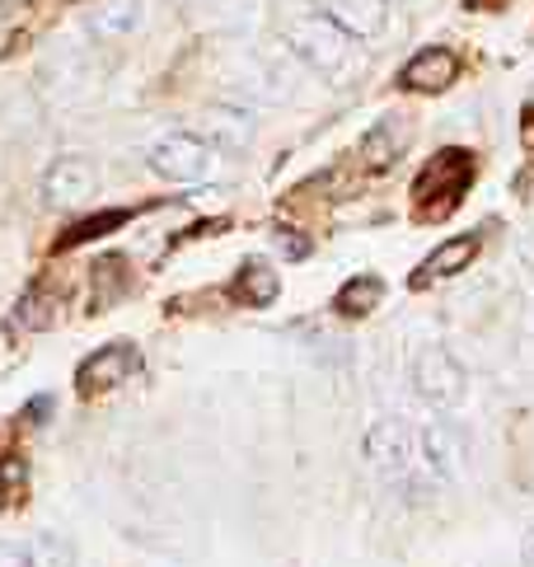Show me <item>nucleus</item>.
<instances>
[{"mask_svg":"<svg viewBox=\"0 0 534 567\" xmlns=\"http://www.w3.org/2000/svg\"><path fill=\"white\" fill-rule=\"evenodd\" d=\"M366 460L399 493H432V487H446L454 479L460 450H454V441L441 427H417V422H403V418H385L366 436Z\"/></svg>","mask_w":534,"mask_h":567,"instance_id":"f257e3e1","label":"nucleus"},{"mask_svg":"<svg viewBox=\"0 0 534 567\" xmlns=\"http://www.w3.org/2000/svg\"><path fill=\"white\" fill-rule=\"evenodd\" d=\"M287 47L301 61H310V67H319V71H342L348 67V52H352V43L348 34L328 20H319V14H291L287 20Z\"/></svg>","mask_w":534,"mask_h":567,"instance_id":"f03ea898","label":"nucleus"},{"mask_svg":"<svg viewBox=\"0 0 534 567\" xmlns=\"http://www.w3.org/2000/svg\"><path fill=\"white\" fill-rule=\"evenodd\" d=\"M413 389L427 399L432 408H441V413H450V408L464 403V366L454 361L446 348H427L417 361H413Z\"/></svg>","mask_w":534,"mask_h":567,"instance_id":"7ed1b4c3","label":"nucleus"},{"mask_svg":"<svg viewBox=\"0 0 534 567\" xmlns=\"http://www.w3.org/2000/svg\"><path fill=\"white\" fill-rule=\"evenodd\" d=\"M469 179H474V155H469V150H441L427 165V174L417 179L413 197L422 202L432 193V216H446V212H454V202H460Z\"/></svg>","mask_w":534,"mask_h":567,"instance_id":"20e7f679","label":"nucleus"},{"mask_svg":"<svg viewBox=\"0 0 534 567\" xmlns=\"http://www.w3.org/2000/svg\"><path fill=\"white\" fill-rule=\"evenodd\" d=\"M150 169L169 183H202L216 169V150L207 146V141L197 136H165L160 146L150 150Z\"/></svg>","mask_w":534,"mask_h":567,"instance_id":"39448f33","label":"nucleus"},{"mask_svg":"<svg viewBox=\"0 0 534 567\" xmlns=\"http://www.w3.org/2000/svg\"><path fill=\"white\" fill-rule=\"evenodd\" d=\"M99 188V169L85 155H61V160L43 174V202L57 212H71V207H85Z\"/></svg>","mask_w":534,"mask_h":567,"instance_id":"423d86ee","label":"nucleus"},{"mask_svg":"<svg viewBox=\"0 0 534 567\" xmlns=\"http://www.w3.org/2000/svg\"><path fill=\"white\" fill-rule=\"evenodd\" d=\"M136 371H141L136 342H108V348H99L89 361H81V371H75V389L94 399V394H108V389H118L122 381H132Z\"/></svg>","mask_w":534,"mask_h":567,"instance_id":"0eeeda50","label":"nucleus"},{"mask_svg":"<svg viewBox=\"0 0 534 567\" xmlns=\"http://www.w3.org/2000/svg\"><path fill=\"white\" fill-rule=\"evenodd\" d=\"M454 75H460V57L446 52V47H427V52H417L403 67L399 85L413 89V94H441V89L454 85Z\"/></svg>","mask_w":534,"mask_h":567,"instance_id":"6e6552de","label":"nucleus"},{"mask_svg":"<svg viewBox=\"0 0 534 567\" xmlns=\"http://www.w3.org/2000/svg\"><path fill=\"white\" fill-rule=\"evenodd\" d=\"M474 258H478V240H474V234H454V240H446V244L432 249L427 263H417V273H413V281H408V287L422 291V287H432V281H446V277H454V273H464V267L474 263Z\"/></svg>","mask_w":534,"mask_h":567,"instance_id":"1a4fd4ad","label":"nucleus"},{"mask_svg":"<svg viewBox=\"0 0 534 567\" xmlns=\"http://www.w3.org/2000/svg\"><path fill=\"white\" fill-rule=\"evenodd\" d=\"M319 10L342 28V34L371 38L385 28V0H319Z\"/></svg>","mask_w":534,"mask_h":567,"instance_id":"9d476101","label":"nucleus"},{"mask_svg":"<svg viewBox=\"0 0 534 567\" xmlns=\"http://www.w3.org/2000/svg\"><path fill=\"white\" fill-rule=\"evenodd\" d=\"M403 146H408L403 122H380V128H371L366 141H361V165H366L371 174H385V169H395Z\"/></svg>","mask_w":534,"mask_h":567,"instance_id":"9b49d317","label":"nucleus"},{"mask_svg":"<svg viewBox=\"0 0 534 567\" xmlns=\"http://www.w3.org/2000/svg\"><path fill=\"white\" fill-rule=\"evenodd\" d=\"M0 567H71V548L61 540H34V544H0Z\"/></svg>","mask_w":534,"mask_h":567,"instance_id":"f8f14e48","label":"nucleus"},{"mask_svg":"<svg viewBox=\"0 0 534 567\" xmlns=\"http://www.w3.org/2000/svg\"><path fill=\"white\" fill-rule=\"evenodd\" d=\"M61 319V295H52L47 287H28L14 305V328L24 334H38V328H52Z\"/></svg>","mask_w":534,"mask_h":567,"instance_id":"ddd939ff","label":"nucleus"},{"mask_svg":"<svg viewBox=\"0 0 534 567\" xmlns=\"http://www.w3.org/2000/svg\"><path fill=\"white\" fill-rule=\"evenodd\" d=\"M136 20H141V0H104V5L89 14V34L94 38H122L136 28Z\"/></svg>","mask_w":534,"mask_h":567,"instance_id":"4468645a","label":"nucleus"},{"mask_svg":"<svg viewBox=\"0 0 534 567\" xmlns=\"http://www.w3.org/2000/svg\"><path fill=\"white\" fill-rule=\"evenodd\" d=\"M385 301V281L380 277H356L333 295V310L348 314V319H366V314Z\"/></svg>","mask_w":534,"mask_h":567,"instance_id":"2eb2a0df","label":"nucleus"},{"mask_svg":"<svg viewBox=\"0 0 534 567\" xmlns=\"http://www.w3.org/2000/svg\"><path fill=\"white\" fill-rule=\"evenodd\" d=\"M240 301L244 305H272L277 301V273L267 263H244L240 273Z\"/></svg>","mask_w":534,"mask_h":567,"instance_id":"dca6fc26","label":"nucleus"},{"mask_svg":"<svg viewBox=\"0 0 534 567\" xmlns=\"http://www.w3.org/2000/svg\"><path fill=\"white\" fill-rule=\"evenodd\" d=\"M122 220H128V212H108V216H89L81 220V226H71L66 234L57 240V249H75V244H89V240H104V234H113Z\"/></svg>","mask_w":534,"mask_h":567,"instance_id":"f3484780","label":"nucleus"},{"mask_svg":"<svg viewBox=\"0 0 534 567\" xmlns=\"http://www.w3.org/2000/svg\"><path fill=\"white\" fill-rule=\"evenodd\" d=\"M14 483H24V460H5V465H0V487H14Z\"/></svg>","mask_w":534,"mask_h":567,"instance_id":"a211bd4d","label":"nucleus"},{"mask_svg":"<svg viewBox=\"0 0 534 567\" xmlns=\"http://www.w3.org/2000/svg\"><path fill=\"white\" fill-rule=\"evenodd\" d=\"M281 244H287V258H310V244L301 240V234L287 230V234H281Z\"/></svg>","mask_w":534,"mask_h":567,"instance_id":"6ab92c4d","label":"nucleus"}]
</instances>
